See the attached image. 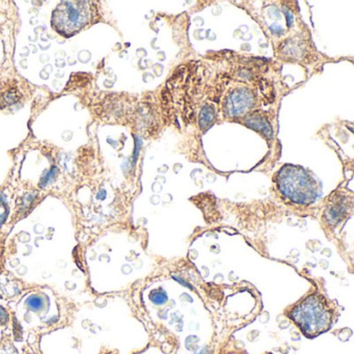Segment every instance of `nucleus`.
Masks as SVG:
<instances>
[{
	"label": "nucleus",
	"mask_w": 354,
	"mask_h": 354,
	"mask_svg": "<svg viewBox=\"0 0 354 354\" xmlns=\"http://www.w3.org/2000/svg\"><path fill=\"white\" fill-rule=\"evenodd\" d=\"M150 299L153 304L161 306V304H165L167 301L169 297H167V294L165 293V290L160 288V289L155 290L150 294Z\"/></svg>",
	"instance_id": "423d86ee"
},
{
	"label": "nucleus",
	"mask_w": 354,
	"mask_h": 354,
	"mask_svg": "<svg viewBox=\"0 0 354 354\" xmlns=\"http://www.w3.org/2000/svg\"><path fill=\"white\" fill-rule=\"evenodd\" d=\"M214 120V109L211 106H205L201 111L200 125L202 129H206Z\"/></svg>",
	"instance_id": "39448f33"
},
{
	"label": "nucleus",
	"mask_w": 354,
	"mask_h": 354,
	"mask_svg": "<svg viewBox=\"0 0 354 354\" xmlns=\"http://www.w3.org/2000/svg\"><path fill=\"white\" fill-rule=\"evenodd\" d=\"M288 317L308 339L326 333L335 321V313L328 300L318 293L310 294L300 300L288 312Z\"/></svg>",
	"instance_id": "f257e3e1"
},
{
	"label": "nucleus",
	"mask_w": 354,
	"mask_h": 354,
	"mask_svg": "<svg viewBox=\"0 0 354 354\" xmlns=\"http://www.w3.org/2000/svg\"><path fill=\"white\" fill-rule=\"evenodd\" d=\"M93 6L88 1H64L53 12V26L59 34L73 36L93 20Z\"/></svg>",
	"instance_id": "f03ea898"
},
{
	"label": "nucleus",
	"mask_w": 354,
	"mask_h": 354,
	"mask_svg": "<svg viewBox=\"0 0 354 354\" xmlns=\"http://www.w3.org/2000/svg\"><path fill=\"white\" fill-rule=\"evenodd\" d=\"M279 187L287 198L297 204H308L316 198L313 180L299 167H283L279 174Z\"/></svg>",
	"instance_id": "7ed1b4c3"
},
{
	"label": "nucleus",
	"mask_w": 354,
	"mask_h": 354,
	"mask_svg": "<svg viewBox=\"0 0 354 354\" xmlns=\"http://www.w3.org/2000/svg\"><path fill=\"white\" fill-rule=\"evenodd\" d=\"M287 20H288V22H289V26H291L292 24H293V17H292L291 14H290V13L287 14Z\"/></svg>",
	"instance_id": "6e6552de"
},
{
	"label": "nucleus",
	"mask_w": 354,
	"mask_h": 354,
	"mask_svg": "<svg viewBox=\"0 0 354 354\" xmlns=\"http://www.w3.org/2000/svg\"><path fill=\"white\" fill-rule=\"evenodd\" d=\"M252 104V96L245 90L234 92L227 101L229 113L232 115H242Z\"/></svg>",
	"instance_id": "20e7f679"
},
{
	"label": "nucleus",
	"mask_w": 354,
	"mask_h": 354,
	"mask_svg": "<svg viewBox=\"0 0 354 354\" xmlns=\"http://www.w3.org/2000/svg\"><path fill=\"white\" fill-rule=\"evenodd\" d=\"M28 304L32 310H39L40 308H42L43 306L42 298L39 297V296H32V297L28 300Z\"/></svg>",
	"instance_id": "0eeeda50"
}]
</instances>
